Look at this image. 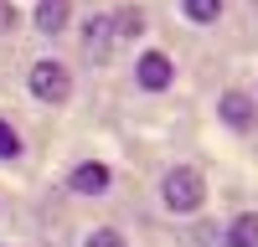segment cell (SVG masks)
<instances>
[{"label":"cell","mask_w":258,"mask_h":247,"mask_svg":"<svg viewBox=\"0 0 258 247\" xmlns=\"http://www.w3.org/2000/svg\"><path fill=\"white\" fill-rule=\"evenodd\" d=\"M160 201H165L170 216H197L202 206H207V180H202V170H197V165H176V170H165Z\"/></svg>","instance_id":"obj_1"},{"label":"cell","mask_w":258,"mask_h":247,"mask_svg":"<svg viewBox=\"0 0 258 247\" xmlns=\"http://www.w3.org/2000/svg\"><path fill=\"white\" fill-rule=\"evenodd\" d=\"M181 16L191 26H212V21H222V0H181Z\"/></svg>","instance_id":"obj_10"},{"label":"cell","mask_w":258,"mask_h":247,"mask_svg":"<svg viewBox=\"0 0 258 247\" xmlns=\"http://www.w3.org/2000/svg\"><path fill=\"white\" fill-rule=\"evenodd\" d=\"M248 6H258V0H248Z\"/></svg>","instance_id":"obj_13"},{"label":"cell","mask_w":258,"mask_h":247,"mask_svg":"<svg viewBox=\"0 0 258 247\" xmlns=\"http://www.w3.org/2000/svg\"><path fill=\"white\" fill-rule=\"evenodd\" d=\"M0 160H21V134L0 118Z\"/></svg>","instance_id":"obj_11"},{"label":"cell","mask_w":258,"mask_h":247,"mask_svg":"<svg viewBox=\"0 0 258 247\" xmlns=\"http://www.w3.org/2000/svg\"><path fill=\"white\" fill-rule=\"evenodd\" d=\"M222 247H258V211H238L222 232Z\"/></svg>","instance_id":"obj_8"},{"label":"cell","mask_w":258,"mask_h":247,"mask_svg":"<svg viewBox=\"0 0 258 247\" xmlns=\"http://www.w3.org/2000/svg\"><path fill=\"white\" fill-rule=\"evenodd\" d=\"M26 88H31L36 103H68V93H73V72L62 67L57 57H41V62H31Z\"/></svg>","instance_id":"obj_2"},{"label":"cell","mask_w":258,"mask_h":247,"mask_svg":"<svg viewBox=\"0 0 258 247\" xmlns=\"http://www.w3.org/2000/svg\"><path fill=\"white\" fill-rule=\"evenodd\" d=\"M135 82L145 93H165L170 82H176V62H170L165 52H140V62H135Z\"/></svg>","instance_id":"obj_4"},{"label":"cell","mask_w":258,"mask_h":247,"mask_svg":"<svg viewBox=\"0 0 258 247\" xmlns=\"http://www.w3.org/2000/svg\"><path fill=\"white\" fill-rule=\"evenodd\" d=\"M145 36V11L140 6H119L114 11V41H135Z\"/></svg>","instance_id":"obj_9"},{"label":"cell","mask_w":258,"mask_h":247,"mask_svg":"<svg viewBox=\"0 0 258 247\" xmlns=\"http://www.w3.org/2000/svg\"><path fill=\"white\" fill-rule=\"evenodd\" d=\"M109 185H114V170H109L103 160H83V165L68 170V191H73V196H103Z\"/></svg>","instance_id":"obj_5"},{"label":"cell","mask_w":258,"mask_h":247,"mask_svg":"<svg viewBox=\"0 0 258 247\" xmlns=\"http://www.w3.org/2000/svg\"><path fill=\"white\" fill-rule=\"evenodd\" d=\"M217 118L227 124L232 134H253V129H258V103H253V93H243V88L222 93V98H217Z\"/></svg>","instance_id":"obj_3"},{"label":"cell","mask_w":258,"mask_h":247,"mask_svg":"<svg viewBox=\"0 0 258 247\" xmlns=\"http://www.w3.org/2000/svg\"><path fill=\"white\" fill-rule=\"evenodd\" d=\"M31 21H36L41 36H62V31H68V21H73V0H36Z\"/></svg>","instance_id":"obj_7"},{"label":"cell","mask_w":258,"mask_h":247,"mask_svg":"<svg viewBox=\"0 0 258 247\" xmlns=\"http://www.w3.org/2000/svg\"><path fill=\"white\" fill-rule=\"evenodd\" d=\"M83 247H124V237L114 232V226H93V232L83 237Z\"/></svg>","instance_id":"obj_12"},{"label":"cell","mask_w":258,"mask_h":247,"mask_svg":"<svg viewBox=\"0 0 258 247\" xmlns=\"http://www.w3.org/2000/svg\"><path fill=\"white\" fill-rule=\"evenodd\" d=\"M114 11H98V16H88V26H83V52H88L93 62H109L114 57Z\"/></svg>","instance_id":"obj_6"}]
</instances>
